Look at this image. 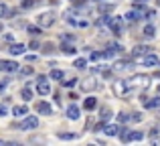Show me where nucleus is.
Returning a JSON list of instances; mask_svg holds the SVG:
<instances>
[{"label": "nucleus", "mask_w": 160, "mask_h": 146, "mask_svg": "<svg viewBox=\"0 0 160 146\" xmlns=\"http://www.w3.org/2000/svg\"><path fill=\"white\" fill-rule=\"evenodd\" d=\"M106 23L113 35H122V31H124V18L122 16H106Z\"/></svg>", "instance_id": "obj_1"}, {"label": "nucleus", "mask_w": 160, "mask_h": 146, "mask_svg": "<svg viewBox=\"0 0 160 146\" xmlns=\"http://www.w3.org/2000/svg\"><path fill=\"white\" fill-rule=\"evenodd\" d=\"M37 24H39L41 28H49L55 24V14L53 12H43V14L37 16Z\"/></svg>", "instance_id": "obj_2"}, {"label": "nucleus", "mask_w": 160, "mask_h": 146, "mask_svg": "<svg viewBox=\"0 0 160 146\" xmlns=\"http://www.w3.org/2000/svg\"><path fill=\"white\" fill-rule=\"evenodd\" d=\"M118 136H120L122 142H132V140H142L144 138L142 132H118Z\"/></svg>", "instance_id": "obj_3"}, {"label": "nucleus", "mask_w": 160, "mask_h": 146, "mask_svg": "<svg viewBox=\"0 0 160 146\" xmlns=\"http://www.w3.org/2000/svg\"><path fill=\"white\" fill-rule=\"evenodd\" d=\"M0 71L2 73H14V71H18V63H16V61L2 59L0 61Z\"/></svg>", "instance_id": "obj_4"}, {"label": "nucleus", "mask_w": 160, "mask_h": 146, "mask_svg": "<svg viewBox=\"0 0 160 146\" xmlns=\"http://www.w3.org/2000/svg\"><path fill=\"white\" fill-rule=\"evenodd\" d=\"M37 91H39V95H49V93H51V85H49L47 77H39V83H37Z\"/></svg>", "instance_id": "obj_5"}, {"label": "nucleus", "mask_w": 160, "mask_h": 146, "mask_svg": "<svg viewBox=\"0 0 160 146\" xmlns=\"http://www.w3.org/2000/svg\"><path fill=\"white\" fill-rule=\"evenodd\" d=\"M37 126H39V118H37V116H28L18 128H20V130H35Z\"/></svg>", "instance_id": "obj_6"}, {"label": "nucleus", "mask_w": 160, "mask_h": 146, "mask_svg": "<svg viewBox=\"0 0 160 146\" xmlns=\"http://www.w3.org/2000/svg\"><path fill=\"white\" fill-rule=\"evenodd\" d=\"M113 91H116L118 95H128V93H130V83H126V81H116V83H113Z\"/></svg>", "instance_id": "obj_7"}, {"label": "nucleus", "mask_w": 160, "mask_h": 146, "mask_svg": "<svg viewBox=\"0 0 160 146\" xmlns=\"http://www.w3.org/2000/svg\"><path fill=\"white\" fill-rule=\"evenodd\" d=\"M146 53H150V47H146V45H138V47H134L132 57H134V59H142Z\"/></svg>", "instance_id": "obj_8"}, {"label": "nucleus", "mask_w": 160, "mask_h": 146, "mask_svg": "<svg viewBox=\"0 0 160 146\" xmlns=\"http://www.w3.org/2000/svg\"><path fill=\"white\" fill-rule=\"evenodd\" d=\"M142 65H146V67H154V65H158V57L152 55V53H146V55L142 57Z\"/></svg>", "instance_id": "obj_9"}, {"label": "nucleus", "mask_w": 160, "mask_h": 146, "mask_svg": "<svg viewBox=\"0 0 160 146\" xmlns=\"http://www.w3.org/2000/svg\"><path fill=\"white\" fill-rule=\"evenodd\" d=\"M79 116H81V110H79V106L71 103V106L67 108V118H69V120H77Z\"/></svg>", "instance_id": "obj_10"}, {"label": "nucleus", "mask_w": 160, "mask_h": 146, "mask_svg": "<svg viewBox=\"0 0 160 146\" xmlns=\"http://www.w3.org/2000/svg\"><path fill=\"white\" fill-rule=\"evenodd\" d=\"M37 112H39V114H51L53 112V108H51V103H47V102H39L37 103Z\"/></svg>", "instance_id": "obj_11"}, {"label": "nucleus", "mask_w": 160, "mask_h": 146, "mask_svg": "<svg viewBox=\"0 0 160 146\" xmlns=\"http://www.w3.org/2000/svg\"><path fill=\"white\" fill-rule=\"evenodd\" d=\"M28 114V108L27 106H14L12 108V116H16V118H22V116Z\"/></svg>", "instance_id": "obj_12"}, {"label": "nucleus", "mask_w": 160, "mask_h": 146, "mask_svg": "<svg viewBox=\"0 0 160 146\" xmlns=\"http://www.w3.org/2000/svg\"><path fill=\"white\" fill-rule=\"evenodd\" d=\"M8 51H10V55H22V53H24V45H20V43H12Z\"/></svg>", "instance_id": "obj_13"}, {"label": "nucleus", "mask_w": 160, "mask_h": 146, "mask_svg": "<svg viewBox=\"0 0 160 146\" xmlns=\"http://www.w3.org/2000/svg\"><path fill=\"white\" fill-rule=\"evenodd\" d=\"M83 108H85V110H95V108H98V99L93 98V95H91V98H85V102H83Z\"/></svg>", "instance_id": "obj_14"}, {"label": "nucleus", "mask_w": 160, "mask_h": 146, "mask_svg": "<svg viewBox=\"0 0 160 146\" xmlns=\"http://www.w3.org/2000/svg\"><path fill=\"white\" fill-rule=\"evenodd\" d=\"M140 16H142V10H130V12H126V18H124V20L134 23V20H138Z\"/></svg>", "instance_id": "obj_15"}, {"label": "nucleus", "mask_w": 160, "mask_h": 146, "mask_svg": "<svg viewBox=\"0 0 160 146\" xmlns=\"http://www.w3.org/2000/svg\"><path fill=\"white\" fill-rule=\"evenodd\" d=\"M122 128L120 126H113V124H108L106 128H103V132H106L108 136H118V132H120Z\"/></svg>", "instance_id": "obj_16"}, {"label": "nucleus", "mask_w": 160, "mask_h": 146, "mask_svg": "<svg viewBox=\"0 0 160 146\" xmlns=\"http://www.w3.org/2000/svg\"><path fill=\"white\" fill-rule=\"evenodd\" d=\"M20 95H22L24 102H31V98H32V89H31V87H22V89H20Z\"/></svg>", "instance_id": "obj_17"}, {"label": "nucleus", "mask_w": 160, "mask_h": 146, "mask_svg": "<svg viewBox=\"0 0 160 146\" xmlns=\"http://www.w3.org/2000/svg\"><path fill=\"white\" fill-rule=\"evenodd\" d=\"M144 35L148 37V39H152V37L156 35V28H154L152 24H146V27H144Z\"/></svg>", "instance_id": "obj_18"}, {"label": "nucleus", "mask_w": 160, "mask_h": 146, "mask_svg": "<svg viewBox=\"0 0 160 146\" xmlns=\"http://www.w3.org/2000/svg\"><path fill=\"white\" fill-rule=\"evenodd\" d=\"M99 12H102V14H109V12H113V4H99Z\"/></svg>", "instance_id": "obj_19"}, {"label": "nucleus", "mask_w": 160, "mask_h": 146, "mask_svg": "<svg viewBox=\"0 0 160 146\" xmlns=\"http://www.w3.org/2000/svg\"><path fill=\"white\" fill-rule=\"evenodd\" d=\"M146 108H160V95L158 98H154V99H150V102H146Z\"/></svg>", "instance_id": "obj_20"}, {"label": "nucleus", "mask_w": 160, "mask_h": 146, "mask_svg": "<svg viewBox=\"0 0 160 146\" xmlns=\"http://www.w3.org/2000/svg\"><path fill=\"white\" fill-rule=\"evenodd\" d=\"M27 33H31V35H41V27H35V24H28L27 27Z\"/></svg>", "instance_id": "obj_21"}, {"label": "nucleus", "mask_w": 160, "mask_h": 146, "mask_svg": "<svg viewBox=\"0 0 160 146\" xmlns=\"http://www.w3.org/2000/svg\"><path fill=\"white\" fill-rule=\"evenodd\" d=\"M112 110H109V108L106 106V108H102V120H109V118H112Z\"/></svg>", "instance_id": "obj_22"}, {"label": "nucleus", "mask_w": 160, "mask_h": 146, "mask_svg": "<svg viewBox=\"0 0 160 146\" xmlns=\"http://www.w3.org/2000/svg\"><path fill=\"white\" fill-rule=\"evenodd\" d=\"M95 85H98L95 81H85V83H81V89L89 91V89H95Z\"/></svg>", "instance_id": "obj_23"}, {"label": "nucleus", "mask_w": 160, "mask_h": 146, "mask_svg": "<svg viewBox=\"0 0 160 146\" xmlns=\"http://www.w3.org/2000/svg\"><path fill=\"white\" fill-rule=\"evenodd\" d=\"M59 138H61V140H73L75 138V134H71V132H59Z\"/></svg>", "instance_id": "obj_24"}, {"label": "nucleus", "mask_w": 160, "mask_h": 146, "mask_svg": "<svg viewBox=\"0 0 160 146\" xmlns=\"http://www.w3.org/2000/svg\"><path fill=\"white\" fill-rule=\"evenodd\" d=\"M63 53H67V55H75V53H77V49H73L71 47V45H63Z\"/></svg>", "instance_id": "obj_25"}, {"label": "nucleus", "mask_w": 160, "mask_h": 146, "mask_svg": "<svg viewBox=\"0 0 160 146\" xmlns=\"http://www.w3.org/2000/svg\"><path fill=\"white\" fill-rule=\"evenodd\" d=\"M51 77L53 79H63V77H65V73H63L61 69H53V71H51Z\"/></svg>", "instance_id": "obj_26"}, {"label": "nucleus", "mask_w": 160, "mask_h": 146, "mask_svg": "<svg viewBox=\"0 0 160 146\" xmlns=\"http://www.w3.org/2000/svg\"><path fill=\"white\" fill-rule=\"evenodd\" d=\"M89 59H91V61H99V59H103V53H98V51H93V53L89 55Z\"/></svg>", "instance_id": "obj_27"}, {"label": "nucleus", "mask_w": 160, "mask_h": 146, "mask_svg": "<svg viewBox=\"0 0 160 146\" xmlns=\"http://www.w3.org/2000/svg\"><path fill=\"white\" fill-rule=\"evenodd\" d=\"M126 67H128V63H126V61H118L113 69H116V71H122V69H126Z\"/></svg>", "instance_id": "obj_28"}, {"label": "nucleus", "mask_w": 160, "mask_h": 146, "mask_svg": "<svg viewBox=\"0 0 160 146\" xmlns=\"http://www.w3.org/2000/svg\"><path fill=\"white\" fill-rule=\"evenodd\" d=\"M32 6H37V0H24L22 2V8H32Z\"/></svg>", "instance_id": "obj_29"}, {"label": "nucleus", "mask_w": 160, "mask_h": 146, "mask_svg": "<svg viewBox=\"0 0 160 146\" xmlns=\"http://www.w3.org/2000/svg\"><path fill=\"white\" fill-rule=\"evenodd\" d=\"M85 65H87V61H85V59H77V61H75V67H77V69H83Z\"/></svg>", "instance_id": "obj_30"}, {"label": "nucleus", "mask_w": 160, "mask_h": 146, "mask_svg": "<svg viewBox=\"0 0 160 146\" xmlns=\"http://www.w3.org/2000/svg\"><path fill=\"white\" fill-rule=\"evenodd\" d=\"M63 85L65 87H73V85H77V79H67V81H63Z\"/></svg>", "instance_id": "obj_31"}, {"label": "nucleus", "mask_w": 160, "mask_h": 146, "mask_svg": "<svg viewBox=\"0 0 160 146\" xmlns=\"http://www.w3.org/2000/svg\"><path fill=\"white\" fill-rule=\"evenodd\" d=\"M118 120H120L122 124H126V122H130V116L128 114H120V116H118Z\"/></svg>", "instance_id": "obj_32"}, {"label": "nucleus", "mask_w": 160, "mask_h": 146, "mask_svg": "<svg viewBox=\"0 0 160 146\" xmlns=\"http://www.w3.org/2000/svg\"><path fill=\"white\" fill-rule=\"evenodd\" d=\"M6 6H4V4H0V18H4V16H6Z\"/></svg>", "instance_id": "obj_33"}, {"label": "nucleus", "mask_w": 160, "mask_h": 146, "mask_svg": "<svg viewBox=\"0 0 160 146\" xmlns=\"http://www.w3.org/2000/svg\"><path fill=\"white\" fill-rule=\"evenodd\" d=\"M6 114H8V110L2 106V103H0V118H2V116H6Z\"/></svg>", "instance_id": "obj_34"}, {"label": "nucleus", "mask_w": 160, "mask_h": 146, "mask_svg": "<svg viewBox=\"0 0 160 146\" xmlns=\"http://www.w3.org/2000/svg\"><path fill=\"white\" fill-rule=\"evenodd\" d=\"M20 73H22V75H31V73H32V67H24Z\"/></svg>", "instance_id": "obj_35"}, {"label": "nucleus", "mask_w": 160, "mask_h": 146, "mask_svg": "<svg viewBox=\"0 0 160 146\" xmlns=\"http://www.w3.org/2000/svg\"><path fill=\"white\" fill-rule=\"evenodd\" d=\"M6 85H8V79H4V81H0V91H4V89H6Z\"/></svg>", "instance_id": "obj_36"}, {"label": "nucleus", "mask_w": 160, "mask_h": 146, "mask_svg": "<svg viewBox=\"0 0 160 146\" xmlns=\"http://www.w3.org/2000/svg\"><path fill=\"white\" fill-rule=\"evenodd\" d=\"M43 49H45V53H51V51H53V45H51V43H47Z\"/></svg>", "instance_id": "obj_37"}, {"label": "nucleus", "mask_w": 160, "mask_h": 146, "mask_svg": "<svg viewBox=\"0 0 160 146\" xmlns=\"http://www.w3.org/2000/svg\"><path fill=\"white\" fill-rule=\"evenodd\" d=\"M144 18H154V10H148V12H146V16H144Z\"/></svg>", "instance_id": "obj_38"}, {"label": "nucleus", "mask_w": 160, "mask_h": 146, "mask_svg": "<svg viewBox=\"0 0 160 146\" xmlns=\"http://www.w3.org/2000/svg\"><path fill=\"white\" fill-rule=\"evenodd\" d=\"M85 0H73V4H83Z\"/></svg>", "instance_id": "obj_39"}, {"label": "nucleus", "mask_w": 160, "mask_h": 146, "mask_svg": "<svg viewBox=\"0 0 160 146\" xmlns=\"http://www.w3.org/2000/svg\"><path fill=\"white\" fill-rule=\"evenodd\" d=\"M134 2H138V4H144V2H148V0H134Z\"/></svg>", "instance_id": "obj_40"}, {"label": "nucleus", "mask_w": 160, "mask_h": 146, "mask_svg": "<svg viewBox=\"0 0 160 146\" xmlns=\"http://www.w3.org/2000/svg\"><path fill=\"white\" fill-rule=\"evenodd\" d=\"M0 31H2V24H0Z\"/></svg>", "instance_id": "obj_41"}, {"label": "nucleus", "mask_w": 160, "mask_h": 146, "mask_svg": "<svg viewBox=\"0 0 160 146\" xmlns=\"http://www.w3.org/2000/svg\"><path fill=\"white\" fill-rule=\"evenodd\" d=\"M158 144H160V140H158Z\"/></svg>", "instance_id": "obj_42"}]
</instances>
